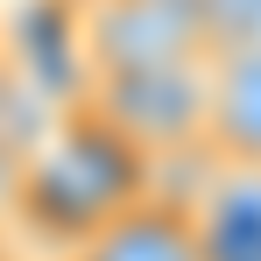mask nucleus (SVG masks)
I'll list each match as a JSON object with an SVG mask.
<instances>
[{"label": "nucleus", "instance_id": "obj_1", "mask_svg": "<svg viewBox=\"0 0 261 261\" xmlns=\"http://www.w3.org/2000/svg\"><path fill=\"white\" fill-rule=\"evenodd\" d=\"M148 191H155V163L113 120H99L85 99H71L14 176V219H29L64 261L92 226H106Z\"/></svg>", "mask_w": 261, "mask_h": 261}, {"label": "nucleus", "instance_id": "obj_2", "mask_svg": "<svg viewBox=\"0 0 261 261\" xmlns=\"http://www.w3.org/2000/svg\"><path fill=\"white\" fill-rule=\"evenodd\" d=\"M212 64V57H205ZM205 64H163V71H106L85 99L99 120L127 134L134 148L163 170L176 155H205Z\"/></svg>", "mask_w": 261, "mask_h": 261}, {"label": "nucleus", "instance_id": "obj_3", "mask_svg": "<svg viewBox=\"0 0 261 261\" xmlns=\"http://www.w3.org/2000/svg\"><path fill=\"white\" fill-rule=\"evenodd\" d=\"M78 7V49L85 85L106 71H163V64H205V29L191 0H71Z\"/></svg>", "mask_w": 261, "mask_h": 261}, {"label": "nucleus", "instance_id": "obj_4", "mask_svg": "<svg viewBox=\"0 0 261 261\" xmlns=\"http://www.w3.org/2000/svg\"><path fill=\"white\" fill-rule=\"evenodd\" d=\"M198 226L205 261H261V170L247 163H198V176L176 191Z\"/></svg>", "mask_w": 261, "mask_h": 261}, {"label": "nucleus", "instance_id": "obj_5", "mask_svg": "<svg viewBox=\"0 0 261 261\" xmlns=\"http://www.w3.org/2000/svg\"><path fill=\"white\" fill-rule=\"evenodd\" d=\"M64 261H205V254H198L191 205L148 191V198H134L127 212H113L106 226H92Z\"/></svg>", "mask_w": 261, "mask_h": 261}, {"label": "nucleus", "instance_id": "obj_6", "mask_svg": "<svg viewBox=\"0 0 261 261\" xmlns=\"http://www.w3.org/2000/svg\"><path fill=\"white\" fill-rule=\"evenodd\" d=\"M205 155L261 170V49L205 64Z\"/></svg>", "mask_w": 261, "mask_h": 261}, {"label": "nucleus", "instance_id": "obj_7", "mask_svg": "<svg viewBox=\"0 0 261 261\" xmlns=\"http://www.w3.org/2000/svg\"><path fill=\"white\" fill-rule=\"evenodd\" d=\"M198 29H205V57H247L261 49V0H191Z\"/></svg>", "mask_w": 261, "mask_h": 261}, {"label": "nucleus", "instance_id": "obj_8", "mask_svg": "<svg viewBox=\"0 0 261 261\" xmlns=\"http://www.w3.org/2000/svg\"><path fill=\"white\" fill-rule=\"evenodd\" d=\"M7 92H14V57H7V36H0V127H7ZM29 163V155H21Z\"/></svg>", "mask_w": 261, "mask_h": 261}]
</instances>
